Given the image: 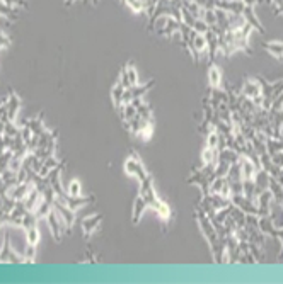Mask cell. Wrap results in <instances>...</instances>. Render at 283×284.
<instances>
[{
  "label": "cell",
  "instance_id": "cell-1",
  "mask_svg": "<svg viewBox=\"0 0 283 284\" xmlns=\"http://www.w3.org/2000/svg\"><path fill=\"white\" fill-rule=\"evenodd\" d=\"M208 84L212 89H220L222 85V72L217 65H210L208 68Z\"/></svg>",
  "mask_w": 283,
  "mask_h": 284
},
{
  "label": "cell",
  "instance_id": "cell-2",
  "mask_svg": "<svg viewBox=\"0 0 283 284\" xmlns=\"http://www.w3.org/2000/svg\"><path fill=\"white\" fill-rule=\"evenodd\" d=\"M263 48L266 50L269 55H273L275 58H278V60L283 58V43L281 41H276V40L266 41V43H263Z\"/></svg>",
  "mask_w": 283,
  "mask_h": 284
},
{
  "label": "cell",
  "instance_id": "cell-3",
  "mask_svg": "<svg viewBox=\"0 0 283 284\" xmlns=\"http://www.w3.org/2000/svg\"><path fill=\"white\" fill-rule=\"evenodd\" d=\"M101 221V214H94V216H89V218H84L82 219V228H84V233L87 236L92 235V231L96 230L97 225Z\"/></svg>",
  "mask_w": 283,
  "mask_h": 284
},
{
  "label": "cell",
  "instance_id": "cell-4",
  "mask_svg": "<svg viewBox=\"0 0 283 284\" xmlns=\"http://www.w3.org/2000/svg\"><path fill=\"white\" fill-rule=\"evenodd\" d=\"M145 208H149L147 203L144 201V197H136V201H135V206H133V223H138V219L142 216V213H144V209Z\"/></svg>",
  "mask_w": 283,
  "mask_h": 284
},
{
  "label": "cell",
  "instance_id": "cell-5",
  "mask_svg": "<svg viewBox=\"0 0 283 284\" xmlns=\"http://www.w3.org/2000/svg\"><path fill=\"white\" fill-rule=\"evenodd\" d=\"M26 235H28L29 247H36L38 240H40V231H38V228L33 226V228H29V230H26Z\"/></svg>",
  "mask_w": 283,
  "mask_h": 284
},
{
  "label": "cell",
  "instance_id": "cell-6",
  "mask_svg": "<svg viewBox=\"0 0 283 284\" xmlns=\"http://www.w3.org/2000/svg\"><path fill=\"white\" fill-rule=\"evenodd\" d=\"M123 6H126L128 9H131V11L136 12V14H140V12H145L142 0H125V2H123Z\"/></svg>",
  "mask_w": 283,
  "mask_h": 284
},
{
  "label": "cell",
  "instance_id": "cell-7",
  "mask_svg": "<svg viewBox=\"0 0 283 284\" xmlns=\"http://www.w3.org/2000/svg\"><path fill=\"white\" fill-rule=\"evenodd\" d=\"M126 70V75H128V80H130L131 85H136L138 84V73H136L135 67L133 65H125L123 67Z\"/></svg>",
  "mask_w": 283,
  "mask_h": 284
},
{
  "label": "cell",
  "instance_id": "cell-8",
  "mask_svg": "<svg viewBox=\"0 0 283 284\" xmlns=\"http://www.w3.org/2000/svg\"><path fill=\"white\" fill-rule=\"evenodd\" d=\"M68 194L74 196V197H80V196H82V187H80L79 180H72L70 187H68Z\"/></svg>",
  "mask_w": 283,
  "mask_h": 284
},
{
  "label": "cell",
  "instance_id": "cell-9",
  "mask_svg": "<svg viewBox=\"0 0 283 284\" xmlns=\"http://www.w3.org/2000/svg\"><path fill=\"white\" fill-rule=\"evenodd\" d=\"M72 2H74V0H65V4H67V6H70Z\"/></svg>",
  "mask_w": 283,
  "mask_h": 284
},
{
  "label": "cell",
  "instance_id": "cell-10",
  "mask_svg": "<svg viewBox=\"0 0 283 284\" xmlns=\"http://www.w3.org/2000/svg\"><path fill=\"white\" fill-rule=\"evenodd\" d=\"M123 2H125V0H121V4H123Z\"/></svg>",
  "mask_w": 283,
  "mask_h": 284
}]
</instances>
